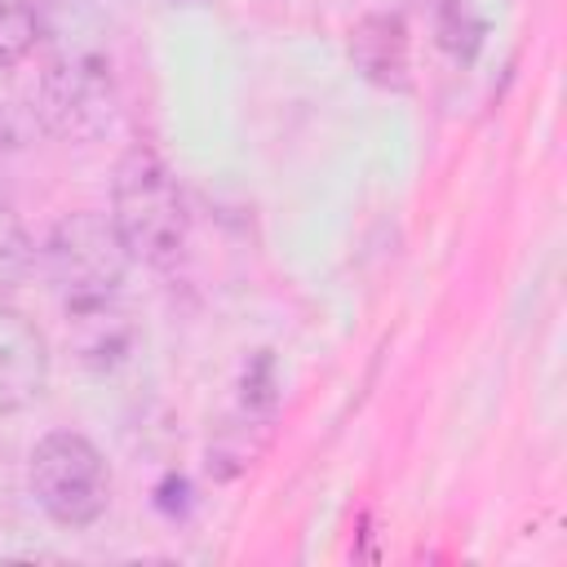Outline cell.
I'll return each instance as SVG.
<instances>
[{
    "label": "cell",
    "instance_id": "9",
    "mask_svg": "<svg viewBox=\"0 0 567 567\" xmlns=\"http://www.w3.org/2000/svg\"><path fill=\"white\" fill-rule=\"evenodd\" d=\"M31 261H35V248H31V235H27L22 217L9 204H0V297L13 292L27 279Z\"/></svg>",
    "mask_w": 567,
    "mask_h": 567
},
{
    "label": "cell",
    "instance_id": "10",
    "mask_svg": "<svg viewBox=\"0 0 567 567\" xmlns=\"http://www.w3.org/2000/svg\"><path fill=\"white\" fill-rule=\"evenodd\" d=\"M35 128V102L13 89V66H0V142H22Z\"/></svg>",
    "mask_w": 567,
    "mask_h": 567
},
{
    "label": "cell",
    "instance_id": "4",
    "mask_svg": "<svg viewBox=\"0 0 567 567\" xmlns=\"http://www.w3.org/2000/svg\"><path fill=\"white\" fill-rule=\"evenodd\" d=\"M128 266L133 257L106 213H66L44 239V270L62 306L120 292Z\"/></svg>",
    "mask_w": 567,
    "mask_h": 567
},
{
    "label": "cell",
    "instance_id": "1",
    "mask_svg": "<svg viewBox=\"0 0 567 567\" xmlns=\"http://www.w3.org/2000/svg\"><path fill=\"white\" fill-rule=\"evenodd\" d=\"M31 102L44 133L97 142L120 115V75L111 49L93 31H58Z\"/></svg>",
    "mask_w": 567,
    "mask_h": 567
},
{
    "label": "cell",
    "instance_id": "2",
    "mask_svg": "<svg viewBox=\"0 0 567 567\" xmlns=\"http://www.w3.org/2000/svg\"><path fill=\"white\" fill-rule=\"evenodd\" d=\"M111 226L124 239L128 257L142 266H173L186 248V199L177 177L151 146H128L111 182Z\"/></svg>",
    "mask_w": 567,
    "mask_h": 567
},
{
    "label": "cell",
    "instance_id": "8",
    "mask_svg": "<svg viewBox=\"0 0 567 567\" xmlns=\"http://www.w3.org/2000/svg\"><path fill=\"white\" fill-rule=\"evenodd\" d=\"M44 40V13L35 0H0V66H18Z\"/></svg>",
    "mask_w": 567,
    "mask_h": 567
},
{
    "label": "cell",
    "instance_id": "6",
    "mask_svg": "<svg viewBox=\"0 0 567 567\" xmlns=\"http://www.w3.org/2000/svg\"><path fill=\"white\" fill-rule=\"evenodd\" d=\"M44 381H49L44 332L27 315L0 306V416H13L27 403H35Z\"/></svg>",
    "mask_w": 567,
    "mask_h": 567
},
{
    "label": "cell",
    "instance_id": "5",
    "mask_svg": "<svg viewBox=\"0 0 567 567\" xmlns=\"http://www.w3.org/2000/svg\"><path fill=\"white\" fill-rule=\"evenodd\" d=\"M66 341L89 372H115L133 359L142 332L133 310L120 301V292H111V297L66 306Z\"/></svg>",
    "mask_w": 567,
    "mask_h": 567
},
{
    "label": "cell",
    "instance_id": "3",
    "mask_svg": "<svg viewBox=\"0 0 567 567\" xmlns=\"http://www.w3.org/2000/svg\"><path fill=\"white\" fill-rule=\"evenodd\" d=\"M31 492L35 505L58 527H93L111 505V470L102 452L80 430H49L31 447Z\"/></svg>",
    "mask_w": 567,
    "mask_h": 567
},
{
    "label": "cell",
    "instance_id": "7",
    "mask_svg": "<svg viewBox=\"0 0 567 567\" xmlns=\"http://www.w3.org/2000/svg\"><path fill=\"white\" fill-rule=\"evenodd\" d=\"M350 58L372 84L403 89L408 84V27L399 13H368L350 31Z\"/></svg>",
    "mask_w": 567,
    "mask_h": 567
},
{
    "label": "cell",
    "instance_id": "11",
    "mask_svg": "<svg viewBox=\"0 0 567 567\" xmlns=\"http://www.w3.org/2000/svg\"><path fill=\"white\" fill-rule=\"evenodd\" d=\"M182 4H208V0H182Z\"/></svg>",
    "mask_w": 567,
    "mask_h": 567
}]
</instances>
